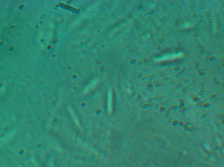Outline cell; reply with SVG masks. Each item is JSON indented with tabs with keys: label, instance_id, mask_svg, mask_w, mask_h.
I'll list each match as a JSON object with an SVG mask.
<instances>
[{
	"label": "cell",
	"instance_id": "1",
	"mask_svg": "<svg viewBox=\"0 0 224 167\" xmlns=\"http://www.w3.org/2000/svg\"><path fill=\"white\" fill-rule=\"evenodd\" d=\"M181 56V55L180 53L174 54H174L173 55H167L158 58L157 60L158 62H161V61H166V60H172V59H176L177 58H179Z\"/></svg>",
	"mask_w": 224,
	"mask_h": 167
}]
</instances>
